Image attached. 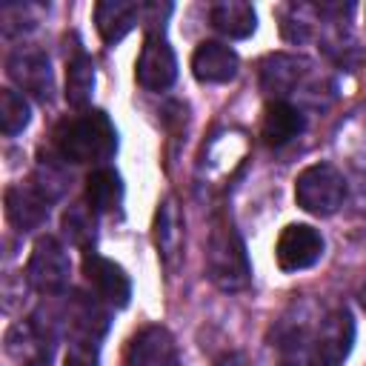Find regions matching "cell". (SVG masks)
Segmentation results:
<instances>
[{
  "mask_svg": "<svg viewBox=\"0 0 366 366\" xmlns=\"http://www.w3.org/2000/svg\"><path fill=\"white\" fill-rule=\"evenodd\" d=\"M54 146L66 163H106L117 152V129L106 112L92 109L63 120L54 132Z\"/></svg>",
  "mask_w": 366,
  "mask_h": 366,
  "instance_id": "cell-1",
  "label": "cell"
},
{
  "mask_svg": "<svg viewBox=\"0 0 366 366\" xmlns=\"http://www.w3.org/2000/svg\"><path fill=\"white\" fill-rule=\"evenodd\" d=\"M206 274L220 292H243L252 283L246 243L232 220L214 217L206 243Z\"/></svg>",
  "mask_w": 366,
  "mask_h": 366,
  "instance_id": "cell-2",
  "label": "cell"
},
{
  "mask_svg": "<svg viewBox=\"0 0 366 366\" xmlns=\"http://www.w3.org/2000/svg\"><path fill=\"white\" fill-rule=\"evenodd\" d=\"M355 346V317L346 306L326 312L306 337L303 366H343Z\"/></svg>",
  "mask_w": 366,
  "mask_h": 366,
  "instance_id": "cell-3",
  "label": "cell"
},
{
  "mask_svg": "<svg viewBox=\"0 0 366 366\" xmlns=\"http://www.w3.org/2000/svg\"><path fill=\"white\" fill-rule=\"evenodd\" d=\"M346 200V177L332 163H312L295 180V203L315 214L329 217Z\"/></svg>",
  "mask_w": 366,
  "mask_h": 366,
  "instance_id": "cell-4",
  "label": "cell"
},
{
  "mask_svg": "<svg viewBox=\"0 0 366 366\" xmlns=\"http://www.w3.org/2000/svg\"><path fill=\"white\" fill-rule=\"evenodd\" d=\"M69 277H71V260H69L66 246L51 234L37 237L31 246L29 263H26L29 286L43 295H60L66 292Z\"/></svg>",
  "mask_w": 366,
  "mask_h": 366,
  "instance_id": "cell-5",
  "label": "cell"
},
{
  "mask_svg": "<svg viewBox=\"0 0 366 366\" xmlns=\"http://www.w3.org/2000/svg\"><path fill=\"white\" fill-rule=\"evenodd\" d=\"M134 80L146 92H166L177 80V57L169 40L160 31H149L143 37L140 54L134 60Z\"/></svg>",
  "mask_w": 366,
  "mask_h": 366,
  "instance_id": "cell-6",
  "label": "cell"
},
{
  "mask_svg": "<svg viewBox=\"0 0 366 366\" xmlns=\"http://www.w3.org/2000/svg\"><path fill=\"white\" fill-rule=\"evenodd\" d=\"M323 234L309 223H289L274 240V263L280 272L312 269L323 257Z\"/></svg>",
  "mask_w": 366,
  "mask_h": 366,
  "instance_id": "cell-7",
  "label": "cell"
},
{
  "mask_svg": "<svg viewBox=\"0 0 366 366\" xmlns=\"http://www.w3.org/2000/svg\"><path fill=\"white\" fill-rule=\"evenodd\" d=\"M6 71H9V77L17 83V89L23 94H31V97H37L43 103L54 92L51 63H49L46 51H40V49H31V46L11 49V54L6 60Z\"/></svg>",
  "mask_w": 366,
  "mask_h": 366,
  "instance_id": "cell-8",
  "label": "cell"
},
{
  "mask_svg": "<svg viewBox=\"0 0 366 366\" xmlns=\"http://www.w3.org/2000/svg\"><path fill=\"white\" fill-rule=\"evenodd\" d=\"M83 274L89 280V286L94 289V295L100 300H106L114 309L129 306L132 300V277L126 274V269L92 249L83 252Z\"/></svg>",
  "mask_w": 366,
  "mask_h": 366,
  "instance_id": "cell-9",
  "label": "cell"
},
{
  "mask_svg": "<svg viewBox=\"0 0 366 366\" xmlns=\"http://www.w3.org/2000/svg\"><path fill=\"white\" fill-rule=\"evenodd\" d=\"M123 366H183V363L172 332L166 326H146L129 340Z\"/></svg>",
  "mask_w": 366,
  "mask_h": 366,
  "instance_id": "cell-10",
  "label": "cell"
},
{
  "mask_svg": "<svg viewBox=\"0 0 366 366\" xmlns=\"http://www.w3.org/2000/svg\"><path fill=\"white\" fill-rule=\"evenodd\" d=\"M6 220L17 229V232H31V229H40L46 220H49V206H51V197L37 189L31 180L26 183H11L6 189Z\"/></svg>",
  "mask_w": 366,
  "mask_h": 366,
  "instance_id": "cell-11",
  "label": "cell"
},
{
  "mask_svg": "<svg viewBox=\"0 0 366 366\" xmlns=\"http://www.w3.org/2000/svg\"><path fill=\"white\" fill-rule=\"evenodd\" d=\"M240 71V57L232 46L220 43V40H203L194 54H192V74L197 83H229L234 80Z\"/></svg>",
  "mask_w": 366,
  "mask_h": 366,
  "instance_id": "cell-12",
  "label": "cell"
},
{
  "mask_svg": "<svg viewBox=\"0 0 366 366\" xmlns=\"http://www.w3.org/2000/svg\"><path fill=\"white\" fill-rule=\"evenodd\" d=\"M154 249L166 269H174L183 257V214L174 197H163L154 212Z\"/></svg>",
  "mask_w": 366,
  "mask_h": 366,
  "instance_id": "cell-13",
  "label": "cell"
},
{
  "mask_svg": "<svg viewBox=\"0 0 366 366\" xmlns=\"http://www.w3.org/2000/svg\"><path fill=\"white\" fill-rule=\"evenodd\" d=\"M309 66L312 63L297 54H286V51L269 54L260 63V86L266 94H274V100H283L303 83V77L309 74Z\"/></svg>",
  "mask_w": 366,
  "mask_h": 366,
  "instance_id": "cell-14",
  "label": "cell"
},
{
  "mask_svg": "<svg viewBox=\"0 0 366 366\" xmlns=\"http://www.w3.org/2000/svg\"><path fill=\"white\" fill-rule=\"evenodd\" d=\"M143 17V3L132 0H100L94 6V26L106 46L120 43Z\"/></svg>",
  "mask_w": 366,
  "mask_h": 366,
  "instance_id": "cell-15",
  "label": "cell"
},
{
  "mask_svg": "<svg viewBox=\"0 0 366 366\" xmlns=\"http://www.w3.org/2000/svg\"><path fill=\"white\" fill-rule=\"evenodd\" d=\"M306 129V117L297 106H292L289 100H272L263 112V123H260V137L266 146H286L289 140H295L300 132Z\"/></svg>",
  "mask_w": 366,
  "mask_h": 366,
  "instance_id": "cell-16",
  "label": "cell"
},
{
  "mask_svg": "<svg viewBox=\"0 0 366 366\" xmlns=\"http://www.w3.org/2000/svg\"><path fill=\"white\" fill-rule=\"evenodd\" d=\"M209 20L229 40H246L257 29L254 6L252 3H243V0H220V3H214L209 9Z\"/></svg>",
  "mask_w": 366,
  "mask_h": 366,
  "instance_id": "cell-17",
  "label": "cell"
},
{
  "mask_svg": "<svg viewBox=\"0 0 366 366\" xmlns=\"http://www.w3.org/2000/svg\"><path fill=\"white\" fill-rule=\"evenodd\" d=\"M86 203L94 214H106L123 206V180L114 169L100 166L86 177Z\"/></svg>",
  "mask_w": 366,
  "mask_h": 366,
  "instance_id": "cell-18",
  "label": "cell"
},
{
  "mask_svg": "<svg viewBox=\"0 0 366 366\" xmlns=\"http://www.w3.org/2000/svg\"><path fill=\"white\" fill-rule=\"evenodd\" d=\"M94 94V63L83 49H74V54L66 63V103L71 109H86Z\"/></svg>",
  "mask_w": 366,
  "mask_h": 366,
  "instance_id": "cell-19",
  "label": "cell"
},
{
  "mask_svg": "<svg viewBox=\"0 0 366 366\" xmlns=\"http://www.w3.org/2000/svg\"><path fill=\"white\" fill-rule=\"evenodd\" d=\"M29 120H31V106L26 94L14 89H3L0 92V132L6 137H14L29 126Z\"/></svg>",
  "mask_w": 366,
  "mask_h": 366,
  "instance_id": "cell-20",
  "label": "cell"
},
{
  "mask_svg": "<svg viewBox=\"0 0 366 366\" xmlns=\"http://www.w3.org/2000/svg\"><path fill=\"white\" fill-rule=\"evenodd\" d=\"M63 232L74 246H83V249L94 240V212L89 209V203H74L66 209Z\"/></svg>",
  "mask_w": 366,
  "mask_h": 366,
  "instance_id": "cell-21",
  "label": "cell"
},
{
  "mask_svg": "<svg viewBox=\"0 0 366 366\" xmlns=\"http://www.w3.org/2000/svg\"><path fill=\"white\" fill-rule=\"evenodd\" d=\"M97 346L94 340L71 337L66 349V366H97Z\"/></svg>",
  "mask_w": 366,
  "mask_h": 366,
  "instance_id": "cell-22",
  "label": "cell"
},
{
  "mask_svg": "<svg viewBox=\"0 0 366 366\" xmlns=\"http://www.w3.org/2000/svg\"><path fill=\"white\" fill-rule=\"evenodd\" d=\"M217 366H252V363H249V357L243 352H229V355H223L217 360Z\"/></svg>",
  "mask_w": 366,
  "mask_h": 366,
  "instance_id": "cell-23",
  "label": "cell"
},
{
  "mask_svg": "<svg viewBox=\"0 0 366 366\" xmlns=\"http://www.w3.org/2000/svg\"><path fill=\"white\" fill-rule=\"evenodd\" d=\"M357 300H360V309L366 312V283L360 286V292H357Z\"/></svg>",
  "mask_w": 366,
  "mask_h": 366,
  "instance_id": "cell-24",
  "label": "cell"
},
{
  "mask_svg": "<svg viewBox=\"0 0 366 366\" xmlns=\"http://www.w3.org/2000/svg\"><path fill=\"white\" fill-rule=\"evenodd\" d=\"M46 366H51V363H46Z\"/></svg>",
  "mask_w": 366,
  "mask_h": 366,
  "instance_id": "cell-25",
  "label": "cell"
}]
</instances>
